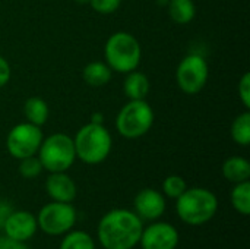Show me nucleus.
<instances>
[{
    "label": "nucleus",
    "instance_id": "5",
    "mask_svg": "<svg viewBox=\"0 0 250 249\" xmlns=\"http://www.w3.org/2000/svg\"><path fill=\"white\" fill-rule=\"evenodd\" d=\"M37 154L44 170L50 173L66 172L76 160L73 138L60 132L53 134L42 139Z\"/></svg>",
    "mask_w": 250,
    "mask_h": 249
},
{
    "label": "nucleus",
    "instance_id": "26",
    "mask_svg": "<svg viewBox=\"0 0 250 249\" xmlns=\"http://www.w3.org/2000/svg\"><path fill=\"white\" fill-rule=\"evenodd\" d=\"M10 79V65L7 60L0 56V88H3Z\"/></svg>",
    "mask_w": 250,
    "mask_h": 249
},
{
    "label": "nucleus",
    "instance_id": "4",
    "mask_svg": "<svg viewBox=\"0 0 250 249\" xmlns=\"http://www.w3.org/2000/svg\"><path fill=\"white\" fill-rule=\"evenodd\" d=\"M104 57L111 70L129 73L139 66L142 48L133 34L117 31L108 37L104 45Z\"/></svg>",
    "mask_w": 250,
    "mask_h": 249
},
{
    "label": "nucleus",
    "instance_id": "20",
    "mask_svg": "<svg viewBox=\"0 0 250 249\" xmlns=\"http://www.w3.org/2000/svg\"><path fill=\"white\" fill-rule=\"evenodd\" d=\"M231 204L236 211L243 216H249L250 213V182H240L231 191Z\"/></svg>",
    "mask_w": 250,
    "mask_h": 249
},
{
    "label": "nucleus",
    "instance_id": "24",
    "mask_svg": "<svg viewBox=\"0 0 250 249\" xmlns=\"http://www.w3.org/2000/svg\"><path fill=\"white\" fill-rule=\"evenodd\" d=\"M89 4L97 13L110 15L122 6V0H89Z\"/></svg>",
    "mask_w": 250,
    "mask_h": 249
},
{
    "label": "nucleus",
    "instance_id": "1",
    "mask_svg": "<svg viewBox=\"0 0 250 249\" xmlns=\"http://www.w3.org/2000/svg\"><path fill=\"white\" fill-rule=\"evenodd\" d=\"M144 230L136 213L117 208L108 211L98 223V241L105 249H132L139 244Z\"/></svg>",
    "mask_w": 250,
    "mask_h": 249
},
{
    "label": "nucleus",
    "instance_id": "23",
    "mask_svg": "<svg viewBox=\"0 0 250 249\" xmlns=\"http://www.w3.org/2000/svg\"><path fill=\"white\" fill-rule=\"evenodd\" d=\"M42 170H44L42 164H41V161H40V158L37 156H31V157H26V158L21 160L19 173L25 179H35L37 176H40V173Z\"/></svg>",
    "mask_w": 250,
    "mask_h": 249
},
{
    "label": "nucleus",
    "instance_id": "27",
    "mask_svg": "<svg viewBox=\"0 0 250 249\" xmlns=\"http://www.w3.org/2000/svg\"><path fill=\"white\" fill-rule=\"evenodd\" d=\"M0 249H28L26 245L23 242H19V241H15V239H10L7 236H3L0 238Z\"/></svg>",
    "mask_w": 250,
    "mask_h": 249
},
{
    "label": "nucleus",
    "instance_id": "12",
    "mask_svg": "<svg viewBox=\"0 0 250 249\" xmlns=\"http://www.w3.org/2000/svg\"><path fill=\"white\" fill-rule=\"evenodd\" d=\"M136 216L141 220H157L166 211V198L161 192L146 188L142 189L133 201Z\"/></svg>",
    "mask_w": 250,
    "mask_h": 249
},
{
    "label": "nucleus",
    "instance_id": "2",
    "mask_svg": "<svg viewBox=\"0 0 250 249\" xmlns=\"http://www.w3.org/2000/svg\"><path fill=\"white\" fill-rule=\"evenodd\" d=\"M73 144L76 158L86 164H100L110 156L113 139L103 123L91 122L76 132Z\"/></svg>",
    "mask_w": 250,
    "mask_h": 249
},
{
    "label": "nucleus",
    "instance_id": "29",
    "mask_svg": "<svg viewBox=\"0 0 250 249\" xmlns=\"http://www.w3.org/2000/svg\"><path fill=\"white\" fill-rule=\"evenodd\" d=\"M78 3H89V0H76Z\"/></svg>",
    "mask_w": 250,
    "mask_h": 249
},
{
    "label": "nucleus",
    "instance_id": "15",
    "mask_svg": "<svg viewBox=\"0 0 250 249\" xmlns=\"http://www.w3.org/2000/svg\"><path fill=\"white\" fill-rule=\"evenodd\" d=\"M223 176L233 183L246 182L250 178V163L245 157H229L223 163Z\"/></svg>",
    "mask_w": 250,
    "mask_h": 249
},
{
    "label": "nucleus",
    "instance_id": "16",
    "mask_svg": "<svg viewBox=\"0 0 250 249\" xmlns=\"http://www.w3.org/2000/svg\"><path fill=\"white\" fill-rule=\"evenodd\" d=\"M111 69L105 62H91L82 70V78L89 87H104L111 79Z\"/></svg>",
    "mask_w": 250,
    "mask_h": 249
},
{
    "label": "nucleus",
    "instance_id": "25",
    "mask_svg": "<svg viewBox=\"0 0 250 249\" xmlns=\"http://www.w3.org/2000/svg\"><path fill=\"white\" fill-rule=\"evenodd\" d=\"M237 91H239V97H240V101L242 104L245 106L246 110L250 109V73L246 72L242 79L239 81V87H237Z\"/></svg>",
    "mask_w": 250,
    "mask_h": 249
},
{
    "label": "nucleus",
    "instance_id": "22",
    "mask_svg": "<svg viewBox=\"0 0 250 249\" xmlns=\"http://www.w3.org/2000/svg\"><path fill=\"white\" fill-rule=\"evenodd\" d=\"M186 189H188V186H186L185 179L182 176H177V175L167 176L163 182L164 195H167L168 198H173V200H177Z\"/></svg>",
    "mask_w": 250,
    "mask_h": 249
},
{
    "label": "nucleus",
    "instance_id": "28",
    "mask_svg": "<svg viewBox=\"0 0 250 249\" xmlns=\"http://www.w3.org/2000/svg\"><path fill=\"white\" fill-rule=\"evenodd\" d=\"M12 213V207L9 203L6 201H0V226H3L4 220L9 217V214Z\"/></svg>",
    "mask_w": 250,
    "mask_h": 249
},
{
    "label": "nucleus",
    "instance_id": "10",
    "mask_svg": "<svg viewBox=\"0 0 250 249\" xmlns=\"http://www.w3.org/2000/svg\"><path fill=\"white\" fill-rule=\"evenodd\" d=\"M139 244L142 249H176L179 245V232L168 223H154L142 230Z\"/></svg>",
    "mask_w": 250,
    "mask_h": 249
},
{
    "label": "nucleus",
    "instance_id": "14",
    "mask_svg": "<svg viewBox=\"0 0 250 249\" xmlns=\"http://www.w3.org/2000/svg\"><path fill=\"white\" fill-rule=\"evenodd\" d=\"M123 91L129 100H145L149 92V79L145 73L136 69L126 73L123 82Z\"/></svg>",
    "mask_w": 250,
    "mask_h": 249
},
{
    "label": "nucleus",
    "instance_id": "19",
    "mask_svg": "<svg viewBox=\"0 0 250 249\" xmlns=\"http://www.w3.org/2000/svg\"><path fill=\"white\" fill-rule=\"evenodd\" d=\"M231 138L236 144L248 147L250 144V113L246 110L239 114L231 125Z\"/></svg>",
    "mask_w": 250,
    "mask_h": 249
},
{
    "label": "nucleus",
    "instance_id": "7",
    "mask_svg": "<svg viewBox=\"0 0 250 249\" xmlns=\"http://www.w3.org/2000/svg\"><path fill=\"white\" fill-rule=\"evenodd\" d=\"M37 223L45 235L59 236L72 230L76 223V210L72 203L51 201L40 210Z\"/></svg>",
    "mask_w": 250,
    "mask_h": 249
},
{
    "label": "nucleus",
    "instance_id": "13",
    "mask_svg": "<svg viewBox=\"0 0 250 249\" xmlns=\"http://www.w3.org/2000/svg\"><path fill=\"white\" fill-rule=\"evenodd\" d=\"M45 191L53 201L72 203L76 198V185L66 172L50 173L45 181Z\"/></svg>",
    "mask_w": 250,
    "mask_h": 249
},
{
    "label": "nucleus",
    "instance_id": "11",
    "mask_svg": "<svg viewBox=\"0 0 250 249\" xmlns=\"http://www.w3.org/2000/svg\"><path fill=\"white\" fill-rule=\"evenodd\" d=\"M1 227L4 229L7 238L19 242H26L35 235L38 223L37 217L28 211H12Z\"/></svg>",
    "mask_w": 250,
    "mask_h": 249
},
{
    "label": "nucleus",
    "instance_id": "8",
    "mask_svg": "<svg viewBox=\"0 0 250 249\" xmlns=\"http://www.w3.org/2000/svg\"><path fill=\"white\" fill-rule=\"evenodd\" d=\"M208 76V63L205 57L198 53H190L183 57L176 69V82L179 88L189 95L201 92L207 85Z\"/></svg>",
    "mask_w": 250,
    "mask_h": 249
},
{
    "label": "nucleus",
    "instance_id": "3",
    "mask_svg": "<svg viewBox=\"0 0 250 249\" xmlns=\"http://www.w3.org/2000/svg\"><path fill=\"white\" fill-rule=\"evenodd\" d=\"M176 211L182 222L192 226H201L217 214L218 198L212 191L205 188L186 189L177 198Z\"/></svg>",
    "mask_w": 250,
    "mask_h": 249
},
{
    "label": "nucleus",
    "instance_id": "21",
    "mask_svg": "<svg viewBox=\"0 0 250 249\" xmlns=\"http://www.w3.org/2000/svg\"><path fill=\"white\" fill-rule=\"evenodd\" d=\"M59 249H95V242L88 233L75 230L64 236Z\"/></svg>",
    "mask_w": 250,
    "mask_h": 249
},
{
    "label": "nucleus",
    "instance_id": "17",
    "mask_svg": "<svg viewBox=\"0 0 250 249\" xmlns=\"http://www.w3.org/2000/svg\"><path fill=\"white\" fill-rule=\"evenodd\" d=\"M23 114L26 117V122L41 128L48 120L50 110H48L47 103L42 98L29 97L23 104Z\"/></svg>",
    "mask_w": 250,
    "mask_h": 249
},
{
    "label": "nucleus",
    "instance_id": "18",
    "mask_svg": "<svg viewBox=\"0 0 250 249\" xmlns=\"http://www.w3.org/2000/svg\"><path fill=\"white\" fill-rule=\"evenodd\" d=\"M168 15L173 22L186 25L196 16V6L193 0H168Z\"/></svg>",
    "mask_w": 250,
    "mask_h": 249
},
{
    "label": "nucleus",
    "instance_id": "9",
    "mask_svg": "<svg viewBox=\"0 0 250 249\" xmlns=\"http://www.w3.org/2000/svg\"><path fill=\"white\" fill-rule=\"evenodd\" d=\"M44 136L41 128L29 122L15 125L6 136V148L13 158L22 160L37 156Z\"/></svg>",
    "mask_w": 250,
    "mask_h": 249
},
{
    "label": "nucleus",
    "instance_id": "6",
    "mask_svg": "<svg viewBox=\"0 0 250 249\" xmlns=\"http://www.w3.org/2000/svg\"><path fill=\"white\" fill-rule=\"evenodd\" d=\"M154 125V110L146 100H129L116 116L117 132L127 139H136L149 132Z\"/></svg>",
    "mask_w": 250,
    "mask_h": 249
}]
</instances>
